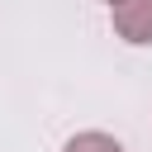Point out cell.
<instances>
[{
  "mask_svg": "<svg viewBox=\"0 0 152 152\" xmlns=\"http://www.w3.org/2000/svg\"><path fill=\"white\" fill-rule=\"evenodd\" d=\"M104 5H114V0H104Z\"/></svg>",
  "mask_w": 152,
  "mask_h": 152,
  "instance_id": "3957f363",
  "label": "cell"
},
{
  "mask_svg": "<svg viewBox=\"0 0 152 152\" xmlns=\"http://www.w3.org/2000/svg\"><path fill=\"white\" fill-rule=\"evenodd\" d=\"M109 24L114 38H124L128 48H152V0H114Z\"/></svg>",
  "mask_w": 152,
  "mask_h": 152,
  "instance_id": "6da1fadb",
  "label": "cell"
},
{
  "mask_svg": "<svg viewBox=\"0 0 152 152\" xmlns=\"http://www.w3.org/2000/svg\"><path fill=\"white\" fill-rule=\"evenodd\" d=\"M62 152H124V142H119L114 133L86 128V133H76V138H66V147H62Z\"/></svg>",
  "mask_w": 152,
  "mask_h": 152,
  "instance_id": "7a4b0ae2",
  "label": "cell"
}]
</instances>
